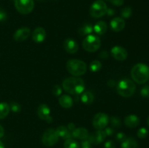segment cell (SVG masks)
<instances>
[{
	"label": "cell",
	"instance_id": "cell-1",
	"mask_svg": "<svg viewBox=\"0 0 149 148\" xmlns=\"http://www.w3.org/2000/svg\"><path fill=\"white\" fill-rule=\"evenodd\" d=\"M63 89L65 92L74 95H79L85 89V84L79 77H68L63 81Z\"/></svg>",
	"mask_w": 149,
	"mask_h": 148
},
{
	"label": "cell",
	"instance_id": "cell-2",
	"mask_svg": "<svg viewBox=\"0 0 149 148\" xmlns=\"http://www.w3.org/2000/svg\"><path fill=\"white\" fill-rule=\"evenodd\" d=\"M132 80L138 84H143L149 80V67L144 63H138L131 70Z\"/></svg>",
	"mask_w": 149,
	"mask_h": 148
},
{
	"label": "cell",
	"instance_id": "cell-3",
	"mask_svg": "<svg viewBox=\"0 0 149 148\" xmlns=\"http://www.w3.org/2000/svg\"><path fill=\"white\" fill-rule=\"evenodd\" d=\"M66 69L71 75L76 77L81 76L87 71V64L80 59H71L67 62Z\"/></svg>",
	"mask_w": 149,
	"mask_h": 148
},
{
	"label": "cell",
	"instance_id": "cell-4",
	"mask_svg": "<svg viewBox=\"0 0 149 148\" xmlns=\"http://www.w3.org/2000/svg\"><path fill=\"white\" fill-rule=\"evenodd\" d=\"M135 89L136 86L135 83L128 78L121 80L116 86V91L118 94L126 98L132 97L135 93Z\"/></svg>",
	"mask_w": 149,
	"mask_h": 148
},
{
	"label": "cell",
	"instance_id": "cell-5",
	"mask_svg": "<svg viewBox=\"0 0 149 148\" xmlns=\"http://www.w3.org/2000/svg\"><path fill=\"white\" fill-rule=\"evenodd\" d=\"M101 45V41L95 35H88L82 41V46L84 50L88 52H95L98 50Z\"/></svg>",
	"mask_w": 149,
	"mask_h": 148
},
{
	"label": "cell",
	"instance_id": "cell-6",
	"mask_svg": "<svg viewBox=\"0 0 149 148\" xmlns=\"http://www.w3.org/2000/svg\"><path fill=\"white\" fill-rule=\"evenodd\" d=\"M107 9V4L103 0H96L90 6V14L94 18H100L106 14Z\"/></svg>",
	"mask_w": 149,
	"mask_h": 148
},
{
	"label": "cell",
	"instance_id": "cell-7",
	"mask_svg": "<svg viewBox=\"0 0 149 148\" xmlns=\"http://www.w3.org/2000/svg\"><path fill=\"white\" fill-rule=\"evenodd\" d=\"M14 4L17 11L22 15L29 14L34 8L33 0H15Z\"/></svg>",
	"mask_w": 149,
	"mask_h": 148
},
{
	"label": "cell",
	"instance_id": "cell-8",
	"mask_svg": "<svg viewBox=\"0 0 149 148\" xmlns=\"http://www.w3.org/2000/svg\"><path fill=\"white\" fill-rule=\"evenodd\" d=\"M59 140V136L56 131L53 129H48L44 132L42 137V142L45 146L52 147L54 146Z\"/></svg>",
	"mask_w": 149,
	"mask_h": 148
},
{
	"label": "cell",
	"instance_id": "cell-9",
	"mask_svg": "<svg viewBox=\"0 0 149 148\" xmlns=\"http://www.w3.org/2000/svg\"><path fill=\"white\" fill-rule=\"evenodd\" d=\"M109 123V117L104 113H98L95 114L93 119V125L95 129L103 130Z\"/></svg>",
	"mask_w": 149,
	"mask_h": 148
},
{
	"label": "cell",
	"instance_id": "cell-10",
	"mask_svg": "<svg viewBox=\"0 0 149 148\" xmlns=\"http://www.w3.org/2000/svg\"><path fill=\"white\" fill-rule=\"evenodd\" d=\"M51 110L49 106L46 104H41L38 107L37 115L41 120H45L47 123H50L52 122V117L50 115Z\"/></svg>",
	"mask_w": 149,
	"mask_h": 148
},
{
	"label": "cell",
	"instance_id": "cell-11",
	"mask_svg": "<svg viewBox=\"0 0 149 148\" xmlns=\"http://www.w3.org/2000/svg\"><path fill=\"white\" fill-rule=\"evenodd\" d=\"M111 55L118 61H124L127 58V51L120 46H115L111 49Z\"/></svg>",
	"mask_w": 149,
	"mask_h": 148
},
{
	"label": "cell",
	"instance_id": "cell-12",
	"mask_svg": "<svg viewBox=\"0 0 149 148\" xmlns=\"http://www.w3.org/2000/svg\"><path fill=\"white\" fill-rule=\"evenodd\" d=\"M31 35V30L27 27H22L17 29L13 35V39L16 41H23L26 40Z\"/></svg>",
	"mask_w": 149,
	"mask_h": 148
},
{
	"label": "cell",
	"instance_id": "cell-13",
	"mask_svg": "<svg viewBox=\"0 0 149 148\" xmlns=\"http://www.w3.org/2000/svg\"><path fill=\"white\" fill-rule=\"evenodd\" d=\"M106 136H107L105 131L97 130L89 136L88 140L90 141V143L93 145H99L105 140Z\"/></svg>",
	"mask_w": 149,
	"mask_h": 148
},
{
	"label": "cell",
	"instance_id": "cell-14",
	"mask_svg": "<svg viewBox=\"0 0 149 148\" xmlns=\"http://www.w3.org/2000/svg\"><path fill=\"white\" fill-rule=\"evenodd\" d=\"M64 49L68 52V54H75L79 50V44L75 40L73 39L68 38L66 39L63 42Z\"/></svg>",
	"mask_w": 149,
	"mask_h": 148
},
{
	"label": "cell",
	"instance_id": "cell-15",
	"mask_svg": "<svg viewBox=\"0 0 149 148\" xmlns=\"http://www.w3.org/2000/svg\"><path fill=\"white\" fill-rule=\"evenodd\" d=\"M125 27V21L122 17H116L112 19L110 23V28L113 31L120 32Z\"/></svg>",
	"mask_w": 149,
	"mask_h": 148
},
{
	"label": "cell",
	"instance_id": "cell-16",
	"mask_svg": "<svg viewBox=\"0 0 149 148\" xmlns=\"http://www.w3.org/2000/svg\"><path fill=\"white\" fill-rule=\"evenodd\" d=\"M46 38V30L42 27H37L32 33V39L36 43H42Z\"/></svg>",
	"mask_w": 149,
	"mask_h": 148
},
{
	"label": "cell",
	"instance_id": "cell-17",
	"mask_svg": "<svg viewBox=\"0 0 149 148\" xmlns=\"http://www.w3.org/2000/svg\"><path fill=\"white\" fill-rule=\"evenodd\" d=\"M71 136H72V137L75 138V139L86 140V139H88L90 134H89L87 129H86L85 128L79 127L74 129L71 132Z\"/></svg>",
	"mask_w": 149,
	"mask_h": 148
},
{
	"label": "cell",
	"instance_id": "cell-18",
	"mask_svg": "<svg viewBox=\"0 0 149 148\" xmlns=\"http://www.w3.org/2000/svg\"><path fill=\"white\" fill-rule=\"evenodd\" d=\"M125 124L129 128H135L140 124V118L136 115H129L125 117Z\"/></svg>",
	"mask_w": 149,
	"mask_h": 148
},
{
	"label": "cell",
	"instance_id": "cell-19",
	"mask_svg": "<svg viewBox=\"0 0 149 148\" xmlns=\"http://www.w3.org/2000/svg\"><path fill=\"white\" fill-rule=\"evenodd\" d=\"M58 102H59V104H61V107L65 109H68L71 107L73 106V104H74L73 99L71 98V97L67 95V94L61 95L58 99Z\"/></svg>",
	"mask_w": 149,
	"mask_h": 148
},
{
	"label": "cell",
	"instance_id": "cell-20",
	"mask_svg": "<svg viewBox=\"0 0 149 148\" xmlns=\"http://www.w3.org/2000/svg\"><path fill=\"white\" fill-rule=\"evenodd\" d=\"M56 132L58 133L59 138L63 139H68L69 138H72L71 132L68 130V128L65 126H60L56 129Z\"/></svg>",
	"mask_w": 149,
	"mask_h": 148
},
{
	"label": "cell",
	"instance_id": "cell-21",
	"mask_svg": "<svg viewBox=\"0 0 149 148\" xmlns=\"http://www.w3.org/2000/svg\"><path fill=\"white\" fill-rule=\"evenodd\" d=\"M93 29L97 35H103L107 30L108 25L105 21L100 20L95 23V25L93 26Z\"/></svg>",
	"mask_w": 149,
	"mask_h": 148
},
{
	"label": "cell",
	"instance_id": "cell-22",
	"mask_svg": "<svg viewBox=\"0 0 149 148\" xmlns=\"http://www.w3.org/2000/svg\"><path fill=\"white\" fill-rule=\"evenodd\" d=\"M94 31L93 25L90 23H85L83 25L81 28H79L78 32L81 36H86V35H90Z\"/></svg>",
	"mask_w": 149,
	"mask_h": 148
},
{
	"label": "cell",
	"instance_id": "cell-23",
	"mask_svg": "<svg viewBox=\"0 0 149 148\" xmlns=\"http://www.w3.org/2000/svg\"><path fill=\"white\" fill-rule=\"evenodd\" d=\"M122 148H138V142L134 138H127L122 142Z\"/></svg>",
	"mask_w": 149,
	"mask_h": 148
},
{
	"label": "cell",
	"instance_id": "cell-24",
	"mask_svg": "<svg viewBox=\"0 0 149 148\" xmlns=\"http://www.w3.org/2000/svg\"><path fill=\"white\" fill-rule=\"evenodd\" d=\"M10 104L7 102H0V120L5 118L10 113Z\"/></svg>",
	"mask_w": 149,
	"mask_h": 148
},
{
	"label": "cell",
	"instance_id": "cell-25",
	"mask_svg": "<svg viewBox=\"0 0 149 148\" xmlns=\"http://www.w3.org/2000/svg\"><path fill=\"white\" fill-rule=\"evenodd\" d=\"M94 94L90 91H84L81 97V101L85 104H90L94 101Z\"/></svg>",
	"mask_w": 149,
	"mask_h": 148
},
{
	"label": "cell",
	"instance_id": "cell-26",
	"mask_svg": "<svg viewBox=\"0 0 149 148\" xmlns=\"http://www.w3.org/2000/svg\"><path fill=\"white\" fill-rule=\"evenodd\" d=\"M64 148H80V147L75 139L69 138L64 142Z\"/></svg>",
	"mask_w": 149,
	"mask_h": 148
},
{
	"label": "cell",
	"instance_id": "cell-27",
	"mask_svg": "<svg viewBox=\"0 0 149 148\" xmlns=\"http://www.w3.org/2000/svg\"><path fill=\"white\" fill-rule=\"evenodd\" d=\"M102 68V63L98 60H93L90 65V70L92 72H97Z\"/></svg>",
	"mask_w": 149,
	"mask_h": 148
},
{
	"label": "cell",
	"instance_id": "cell-28",
	"mask_svg": "<svg viewBox=\"0 0 149 148\" xmlns=\"http://www.w3.org/2000/svg\"><path fill=\"white\" fill-rule=\"evenodd\" d=\"M132 14V10L130 7H125L121 10V16L122 18H130Z\"/></svg>",
	"mask_w": 149,
	"mask_h": 148
},
{
	"label": "cell",
	"instance_id": "cell-29",
	"mask_svg": "<svg viewBox=\"0 0 149 148\" xmlns=\"http://www.w3.org/2000/svg\"><path fill=\"white\" fill-rule=\"evenodd\" d=\"M148 131L146 128H141L138 129V132H137V136L140 139H145L148 136Z\"/></svg>",
	"mask_w": 149,
	"mask_h": 148
},
{
	"label": "cell",
	"instance_id": "cell-30",
	"mask_svg": "<svg viewBox=\"0 0 149 148\" xmlns=\"http://www.w3.org/2000/svg\"><path fill=\"white\" fill-rule=\"evenodd\" d=\"M110 122L111 123L112 126L114 128H119L121 126V124H122L120 119L118 117H116V116H112V117H111Z\"/></svg>",
	"mask_w": 149,
	"mask_h": 148
},
{
	"label": "cell",
	"instance_id": "cell-31",
	"mask_svg": "<svg viewBox=\"0 0 149 148\" xmlns=\"http://www.w3.org/2000/svg\"><path fill=\"white\" fill-rule=\"evenodd\" d=\"M10 108L14 113H18L21 110V107H20V104H18L16 102H12L10 104Z\"/></svg>",
	"mask_w": 149,
	"mask_h": 148
},
{
	"label": "cell",
	"instance_id": "cell-32",
	"mask_svg": "<svg viewBox=\"0 0 149 148\" xmlns=\"http://www.w3.org/2000/svg\"><path fill=\"white\" fill-rule=\"evenodd\" d=\"M141 95L143 98H148L149 97V86L145 85L141 88Z\"/></svg>",
	"mask_w": 149,
	"mask_h": 148
},
{
	"label": "cell",
	"instance_id": "cell-33",
	"mask_svg": "<svg viewBox=\"0 0 149 148\" xmlns=\"http://www.w3.org/2000/svg\"><path fill=\"white\" fill-rule=\"evenodd\" d=\"M52 94L56 97H59L62 94V87L59 85H55L52 87Z\"/></svg>",
	"mask_w": 149,
	"mask_h": 148
},
{
	"label": "cell",
	"instance_id": "cell-34",
	"mask_svg": "<svg viewBox=\"0 0 149 148\" xmlns=\"http://www.w3.org/2000/svg\"><path fill=\"white\" fill-rule=\"evenodd\" d=\"M127 139V136L123 132H119L116 135V139L119 142H122Z\"/></svg>",
	"mask_w": 149,
	"mask_h": 148
},
{
	"label": "cell",
	"instance_id": "cell-35",
	"mask_svg": "<svg viewBox=\"0 0 149 148\" xmlns=\"http://www.w3.org/2000/svg\"><path fill=\"white\" fill-rule=\"evenodd\" d=\"M81 148H92V144L88 139L83 140L81 143Z\"/></svg>",
	"mask_w": 149,
	"mask_h": 148
},
{
	"label": "cell",
	"instance_id": "cell-36",
	"mask_svg": "<svg viewBox=\"0 0 149 148\" xmlns=\"http://www.w3.org/2000/svg\"><path fill=\"white\" fill-rule=\"evenodd\" d=\"M7 18V15L4 10L0 9V22H4Z\"/></svg>",
	"mask_w": 149,
	"mask_h": 148
},
{
	"label": "cell",
	"instance_id": "cell-37",
	"mask_svg": "<svg viewBox=\"0 0 149 148\" xmlns=\"http://www.w3.org/2000/svg\"><path fill=\"white\" fill-rule=\"evenodd\" d=\"M110 2L113 5L116 6V7H119V6L123 5L124 2H125V0H110Z\"/></svg>",
	"mask_w": 149,
	"mask_h": 148
},
{
	"label": "cell",
	"instance_id": "cell-38",
	"mask_svg": "<svg viewBox=\"0 0 149 148\" xmlns=\"http://www.w3.org/2000/svg\"><path fill=\"white\" fill-rule=\"evenodd\" d=\"M109 53L108 52V51L103 50L100 52V54H99V57H100V59H106L108 57H109Z\"/></svg>",
	"mask_w": 149,
	"mask_h": 148
},
{
	"label": "cell",
	"instance_id": "cell-39",
	"mask_svg": "<svg viewBox=\"0 0 149 148\" xmlns=\"http://www.w3.org/2000/svg\"><path fill=\"white\" fill-rule=\"evenodd\" d=\"M105 148H116V145L112 140L107 141L104 145Z\"/></svg>",
	"mask_w": 149,
	"mask_h": 148
},
{
	"label": "cell",
	"instance_id": "cell-40",
	"mask_svg": "<svg viewBox=\"0 0 149 148\" xmlns=\"http://www.w3.org/2000/svg\"><path fill=\"white\" fill-rule=\"evenodd\" d=\"M105 132L106 133V136H112L114 133V130L111 127H106L105 128Z\"/></svg>",
	"mask_w": 149,
	"mask_h": 148
},
{
	"label": "cell",
	"instance_id": "cell-41",
	"mask_svg": "<svg viewBox=\"0 0 149 148\" xmlns=\"http://www.w3.org/2000/svg\"><path fill=\"white\" fill-rule=\"evenodd\" d=\"M116 12H115L114 10H113L112 8H108L107 11H106V14L109 17H111V16L114 15Z\"/></svg>",
	"mask_w": 149,
	"mask_h": 148
},
{
	"label": "cell",
	"instance_id": "cell-42",
	"mask_svg": "<svg viewBox=\"0 0 149 148\" xmlns=\"http://www.w3.org/2000/svg\"><path fill=\"white\" fill-rule=\"evenodd\" d=\"M68 129V130L70 131L71 132H72L74 130V129H76L75 128V124H74V123H69L68 124V127H67Z\"/></svg>",
	"mask_w": 149,
	"mask_h": 148
},
{
	"label": "cell",
	"instance_id": "cell-43",
	"mask_svg": "<svg viewBox=\"0 0 149 148\" xmlns=\"http://www.w3.org/2000/svg\"><path fill=\"white\" fill-rule=\"evenodd\" d=\"M4 135V129L3 128V126L0 124V139L2 138Z\"/></svg>",
	"mask_w": 149,
	"mask_h": 148
},
{
	"label": "cell",
	"instance_id": "cell-44",
	"mask_svg": "<svg viewBox=\"0 0 149 148\" xmlns=\"http://www.w3.org/2000/svg\"><path fill=\"white\" fill-rule=\"evenodd\" d=\"M108 84H109V86H110L112 87L115 85V82L113 81V80H110V81L108 82Z\"/></svg>",
	"mask_w": 149,
	"mask_h": 148
},
{
	"label": "cell",
	"instance_id": "cell-45",
	"mask_svg": "<svg viewBox=\"0 0 149 148\" xmlns=\"http://www.w3.org/2000/svg\"><path fill=\"white\" fill-rule=\"evenodd\" d=\"M0 148H5L4 147V144H3V142L1 141H0Z\"/></svg>",
	"mask_w": 149,
	"mask_h": 148
},
{
	"label": "cell",
	"instance_id": "cell-46",
	"mask_svg": "<svg viewBox=\"0 0 149 148\" xmlns=\"http://www.w3.org/2000/svg\"><path fill=\"white\" fill-rule=\"evenodd\" d=\"M147 124H148V126H149V116H148V119H147Z\"/></svg>",
	"mask_w": 149,
	"mask_h": 148
},
{
	"label": "cell",
	"instance_id": "cell-47",
	"mask_svg": "<svg viewBox=\"0 0 149 148\" xmlns=\"http://www.w3.org/2000/svg\"><path fill=\"white\" fill-rule=\"evenodd\" d=\"M39 1H42V0H39Z\"/></svg>",
	"mask_w": 149,
	"mask_h": 148
}]
</instances>
